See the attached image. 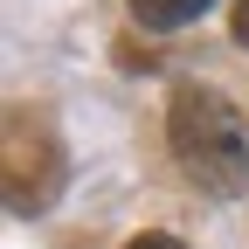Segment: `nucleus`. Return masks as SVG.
<instances>
[{"label":"nucleus","instance_id":"nucleus-1","mask_svg":"<svg viewBox=\"0 0 249 249\" xmlns=\"http://www.w3.org/2000/svg\"><path fill=\"white\" fill-rule=\"evenodd\" d=\"M166 139H173L180 173L194 180L201 194H214V201L249 194V132H242V118H235V104L222 90H201V83L173 90Z\"/></svg>","mask_w":249,"mask_h":249},{"label":"nucleus","instance_id":"nucleus-2","mask_svg":"<svg viewBox=\"0 0 249 249\" xmlns=\"http://www.w3.org/2000/svg\"><path fill=\"white\" fill-rule=\"evenodd\" d=\"M208 7H214V0H132L139 28H187V21H201Z\"/></svg>","mask_w":249,"mask_h":249},{"label":"nucleus","instance_id":"nucleus-3","mask_svg":"<svg viewBox=\"0 0 249 249\" xmlns=\"http://www.w3.org/2000/svg\"><path fill=\"white\" fill-rule=\"evenodd\" d=\"M124 249H187V242H180V235H160V229H145V235H132Z\"/></svg>","mask_w":249,"mask_h":249},{"label":"nucleus","instance_id":"nucleus-4","mask_svg":"<svg viewBox=\"0 0 249 249\" xmlns=\"http://www.w3.org/2000/svg\"><path fill=\"white\" fill-rule=\"evenodd\" d=\"M229 28H235V42L249 49V0H235V14H229Z\"/></svg>","mask_w":249,"mask_h":249}]
</instances>
